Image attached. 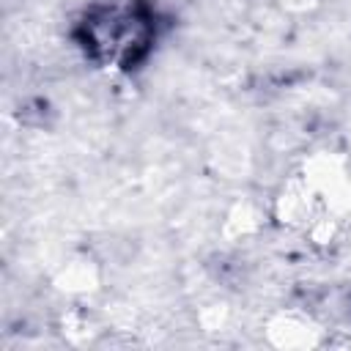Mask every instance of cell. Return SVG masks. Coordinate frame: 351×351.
<instances>
[{
	"label": "cell",
	"instance_id": "cell-1",
	"mask_svg": "<svg viewBox=\"0 0 351 351\" xmlns=\"http://www.w3.org/2000/svg\"><path fill=\"white\" fill-rule=\"evenodd\" d=\"M162 33V16L151 0H107L88 5L74 41L82 55L110 71H134L154 52Z\"/></svg>",
	"mask_w": 351,
	"mask_h": 351
}]
</instances>
